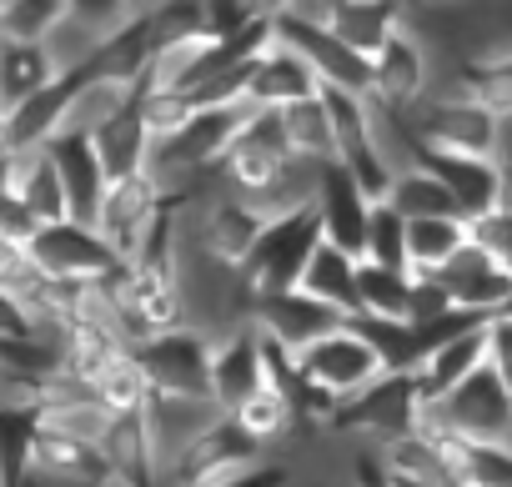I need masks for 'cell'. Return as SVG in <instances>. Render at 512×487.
<instances>
[{
	"label": "cell",
	"mask_w": 512,
	"mask_h": 487,
	"mask_svg": "<svg viewBox=\"0 0 512 487\" xmlns=\"http://www.w3.org/2000/svg\"><path fill=\"white\" fill-rule=\"evenodd\" d=\"M322 247V226L312 211H297V216H277L262 226L256 247L246 252V262L236 267L241 287L251 302H267V297H282V292H297L312 252Z\"/></svg>",
	"instance_id": "1"
},
{
	"label": "cell",
	"mask_w": 512,
	"mask_h": 487,
	"mask_svg": "<svg viewBox=\"0 0 512 487\" xmlns=\"http://www.w3.org/2000/svg\"><path fill=\"white\" fill-rule=\"evenodd\" d=\"M272 41L287 46V51H297V56L317 71L322 91H342V96H362V101L372 96V66H367L362 56H352V51L327 31V21L302 16L297 0H287V6H272Z\"/></svg>",
	"instance_id": "2"
},
{
	"label": "cell",
	"mask_w": 512,
	"mask_h": 487,
	"mask_svg": "<svg viewBox=\"0 0 512 487\" xmlns=\"http://www.w3.org/2000/svg\"><path fill=\"white\" fill-rule=\"evenodd\" d=\"M26 267L61 287H91V282H111L126 272V262L96 236V226H76V221L41 226L26 241Z\"/></svg>",
	"instance_id": "3"
},
{
	"label": "cell",
	"mask_w": 512,
	"mask_h": 487,
	"mask_svg": "<svg viewBox=\"0 0 512 487\" xmlns=\"http://www.w3.org/2000/svg\"><path fill=\"white\" fill-rule=\"evenodd\" d=\"M422 417V392H417V372H382L367 392H357L352 402H342L332 412V432L362 437L367 447H387L407 432H417Z\"/></svg>",
	"instance_id": "4"
},
{
	"label": "cell",
	"mask_w": 512,
	"mask_h": 487,
	"mask_svg": "<svg viewBox=\"0 0 512 487\" xmlns=\"http://www.w3.org/2000/svg\"><path fill=\"white\" fill-rule=\"evenodd\" d=\"M417 427H432V432H447V437H462V442H477V447H502V437L512 427V392L482 367L457 392L422 407Z\"/></svg>",
	"instance_id": "5"
},
{
	"label": "cell",
	"mask_w": 512,
	"mask_h": 487,
	"mask_svg": "<svg viewBox=\"0 0 512 487\" xmlns=\"http://www.w3.org/2000/svg\"><path fill=\"white\" fill-rule=\"evenodd\" d=\"M412 126H417V141L422 151H447V156H487L497 161L502 156V121H492L482 106H472L467 96H427L417 111H412Z\"/></svg>",
	"instance_id": "6"
},
{
	"label": "cell",
	"mask_w": 512,
	"mask_h": 487,
	"mask_svg": "<svg viewBox=\"0 0 512 487\" xmlns=\"http://www.w3.org/2000/svg\"><path fill=\"white\" fill-rule=\"evenodd\" d=\"M136 367H141L151 397L211 402V337H201L191 327L151 337L146 347H136Z\"/></svg>",
	"instance_id": "7"
},
{
	"label": "cell",
	"mask_w": 512,
	"mask_h": 487,
	"mask_svg": "<svg viewBox=\"0 0 512 487\" xmlns=\"http://www.w3.org/2000/svg\"><path fill=\"white\" fill-rule=\"evenodd\" d=\"M297 372H302L307 392H317V397L342 407V402H352L357 392H367L382 377V362L352 327H337L332 337H322L317 347H307L297 357Z\"/></svg>",
	"instance_id": "8"
},
{
	"label": "cell",
	"mask_w": 512,
	"mask_h": 487,
	"mask_svg": "<svg viewBox=\"0 0 512 487\" xmlns=\"http://www.w3.org/2000/svg\"><path fill=\"white\" fill-rule=\"evenodd\" d=\"M166 206H171V201L151 186L146 171H141V176H126V181H111V186H106V201H101V211H96V236L131 267L136 252L146 247L151 226L166 216Z\"/></svg>",
	"instance_id": "9"
},
{
	"label": "cell",
	"mask_w": 512,
	"mask_h": 487,
	"mask_svg": "<svg viewBox=\"0 0 512 487\" xmlns=\"http://www.w3.org/2000/svg\"><path fill=\"white\" fill-rule=\"evenodd\" d=\"M136 11L141 6H116V0H66V16H61V26L46 41V51L56 56L61 76L81 71L101 46H111L136 21Z\"/></svg>",
	"instance_id": "10"
},
{
	"label": "cell",
	"mask_w": 512,
	"mask_h": 487,
	"mask_svg": "<svg viewBox=\"0 0 512 487\" xmlns=\"http://www.w3.org/2000/svg\"><path fill=\"white\" fill-rule=\"evenodd\" d=\"M312 216H317V226H322V241L327 247H337V252H347V257H367V216H372V201L357 191V181L332 161V166H322V176H317V196H312Z\"/></svg>",
	"instance_id": "11"
},
{
	"label": "cell",
	"mask_w": 512,
	"mask_h": 487,
	"mask_svg": "<svg viewBox=\"0 0 512 487\" xmlns=\"http://www.w3.org/2000/svg\"><path fill=\"white\" fill-rule=\"evenodd\" d=\"M251 327L262 337H272L282 352L302 357L307 347H317L322 337L347 327V317L322 307V302H312L307 292H282V297H267V302H251Z\"/></svg>",
	"instance_id": "12"
},
{
	"label": "cell",
	"mask_w": 512,
	"mask_h": 487,
	"mask_svg": "<svg viewBox=\"0 0 512 487\" xmlns=\"http://www.w3.org/2000/svg\"><path fill=\"white\" fill-rule=\"evenodd\" d=\"M417 166L442 181V191L452 196V206H457L462 221H477V216H487V211L502 206V181H507V166H502V161H487V156H447V151H417Z\"/></svg>",
	"instance_id": "13"
},
{
	"label": "cell",
	"mask_w": 512,
	"mask_h": 487,
	"mask_svg": "<svg viewBox=\"0 0 512 487\" xmlns=\"http://www.w3.org/2000/svg\"><path fill=\"white\" fill-rule=\"evenodd\" d=\"M427 96H432V61H427L422 41L412 36V26H402L372 61V101H382L392 111H417Z\"/></svg>",
	"instance_id": "14"
},
{
	"label": "cell",
	"mask_w": 512,
	"mask_h": 487,
	"mask_svg": "<svg viewBox=\"0 0 512 487\" xmlns=\"http://www.w3.org/2000/svg\"><path fill=\"white\" fill-rule=\"evenodd\" d=\"M256 392H267V362H262V337H256V327H241V332L211 342V402L231 417Z\"/></svg>",
	"instance_id": "15"
},
{
	"label": "cell",
	"mask_w": 512,
	"mask_h": 487,
	"mask_svg": "<svg viewBox=\"0 0 512 487\" xmlns=\"http://www.w3.org/2000/svg\"><path fill=\"white\" fill-rule=\"evenodd\" d=\"M432 277L442 282V292L452 297L457 312L482 317V322H492V317L507 307V297H512V277H507L487 252H477L472 241H467V247H462L442 272H432Z\"/></svg>",
	"instance_id": "16"
},
{
	"label": "cell",
	"mask_w": 512,
	"mask_h": 487,
	"mask_svg": "<svg viewBox=\"0 0 512 487\" xmlns=\"http://www.w3.org/2000/svg\"><path fill=\"white\" fill-rule=\"evenodd\" d=\"M312 96H322V81H317V71L297 51L272 41L262 56H256L251 81H246V106H256V111H287V106H302Z\"/></svg>",
	"instance_id": "17"
},
{
	"label": "cell",
	"mask_w": 512,
	"mask_h": 487,
	"mask_svg": "<svg viewBox=\"0 0 512 487\" xmlns=\"http://www.w3.org/2000/svg\"><path fill=\"white\" fill-rule=\"evenodd\" d=\"M146 432H151V452H156V467L166 472L196 437H206L226 412L216 402H191V397H151L146 402Z\"/></svg>",
	"instance_id": "18"
},
{
	"label": "cell",
	"mask_w": 512,
	"mask_h": 487,
	"mask_svg": "<svg viewBox=\"0 0 512 487\" xmlns=\"http://www.w3.org/2000/svg\"><path fill=\"white\" fill-rule=\"evenodd\" d=\"M51 161H56V176H61V191H66V221L76 226H96V211L106 201V171L96 161V146L81 141V136H56L51 146Z\"/></svg>",
	"instance_id": "19"
},
{
	"label": "cell",
	"mask_w": 512,
	"mask_h": 487,
	"mask_svg": "<svg viewBox=\"0 0 512 487\" xmlns=\"http://www.w3.org/2000/svg\"><path fill=\"white\" fill-rule=\"evenodd\" d=\"M402 21H407V11H397V6H377V0H337V6L327 11V31L352 51V56H362L367 66L382 56V46L402 31Z\"/></svg>",
	"instance_id": "20"
},
{
	"label": "cell",
	"mask_w": 512,
	"mask_h": 487,
	"mask_svg": "<svg viewBox=\"0 0 512 487\" xmlns=\"http://www.w3.org/2000/svg\"><path fill=\"white\" fill-rule=\"evenodd\" d=\"M126 106H136V86L131 81H116V76H71V101H66V116H61V136L91 141Z\"/></svg>",
	"instance_id": "21"
},
{
	"label": "cell",
	"mask_w": 512,
	"mask_h": 487,
	"mask_svg": "<svg viewBox=\"0 0 512 487\" xmlns=\"http://www.w3.org/2000/svg\"><path fill=\"white\" fill-rule=\"evenodd\" d=\"M487 367V322L482 327H472V332H462V337H452L447 347H437L422 367H417V392H422V407H432V402H442L447 392H457L472 372H482Z\"/></svg>",
	"instance_id": "22"
},
{
	"label": "cell",
	"mask_w": 512,
	"mask_h": 487,
	"mask_svg": "<svg viewBox=\"0 0 512 487\" xmlns=\"http://www.w3.org/2000/svg\"><path fill=\"white\" fill-rule=\"evenodd\" d=\"M11 196L26 206V216L36 226H56L66 221V191H61V176H56V161L51 151H16L11 161Z\"/></svg>",
	"instance_id": "23"
},
{
	"label": "cell",
	"mask_w": 512,
	"mask_h": 487,
	"mask_svg": "<svg viewBox=\"0 0 512 487\" xmlns=\"http://www.w3.org/2000/svg\"><path fill=\"white\" fill-rule=\"evenodd\" d=\"M61 81V66L46 46H21V41H6V51H0V106L16 111L26 106L31 96L51 91Z\"/></svg>",
	"instance_id": "24"
},
{
	"label": "cell",
	"mask_w": 512,
	"mask_h": 487,
	"mask_svg": "<svg viewBox=\"0 0 512 487\" xmlns=\"http://www.w3.org/2000/svg\"><path fill=\"white\" fill-rule=\"evenodd\" d=\"M357 257H347V252H337V247H322L312 252V262H307V272H302V282H297V292H307L312 302H322V307H332V312H342L347 322H352V312H357Z\"/></svg>",
	"instance_id": "25"
},
{
	"label": "cell",
	"mask_w": 512,
	"mask_h": 487,
	"mask_svg": "<svg viewBox=\"0 0 512 487\" xmlns=\"http://www.w3.org/2000/svg\"><path fill=\"white\" fill-rule=\"evenodd\" d=\"M91 146H96V161H101L106 181L141 176V171H146V161H151V136H146V126H141L136 106H126L116 121H106V126L91 136Z\"/></svg>",
	"instance_id": "26"
},
{
	"label": "cell",
	"mask_w": 512,
	"mask_h": 487,
	"mask_svg": "<svg viewBox=\"0 0 512 487\" xmlns=\"http://www.w3.org/2000/svg\"><path fill=\"white\" fill-rule=\"evenodd\" d=\"M452 96H467V101L482 106L492 121L512 126V56L457 61V66H452Z\"/></svg>",
	"instance_id": "27"
},
{
	"label": "cell",
	"mask_w": 512,
	"mask_h": 487,
	"mask_svg": "<svg viewBox=\"0 0 512 487\" xmlns=\"http://www.w3.org/2000/svg\"><path fill=\"white\" fill-rule=\"evenodd\" d=\"M277 116H282L287 151L297 161H312V166H332L337 161V136H332V116H327V101L322 96H312L302 106H287Z\"/></svg>",
	"instance_id": "28"
},
{
	"label": "cell",
	"mask_w": 512,
	"mask_h": 487,
	"mask_svg": "<svg viewBox=\"0 0 512 487\" xmlns=\"http://www.w3.org/2000/svg\"><path fill=\"white\" fill-rule=\"evenodd\" d=\"M467 247V221L447 216V221H407V272H442L457 252Z\"/></svg>",
	"instance_id": "29"
},
{
	"label": "cell",
	"mask_w": 512,
	"mask_h": 487,
	"mask_svg": "<svg viewBox=\"0 0 512 487\" xmlns=\"http://www.w3.org/2000/svg\"><path fill=\"white\" fill-rule=\"evenodd\" d=\"M387 206H392L402 221H447V216H457V206H452V196L442 191V181H437L432 171H422V166H407V171L392 176Z\"/></svg>",
	"instance_id": "30"
},
{
	"label": "cell",
	"mask_w": 512,
	"mask_h": 487,
	"mask_svg": "<svg viewBox=\"0 0 512 487\" xmlns=\"http://www.w3.org/2000/svg\"><path fill=\"white\" fill-rule=\"evenodd\" d=\"M412 302V272H382V267H357V312L352 317H377V322H407Z\"/></svg>",
	"instance_id": "31"
},
{
	"label": "cell",
	"mask_w": 512,
	"mask_h": 487,
	"mask_svg": "<svg viewBox=\"0 0 512 487\" xmlns=\"http://www.w3.org/2000/svg\"><path fill=\"white\" fill-rule=\"evenodd\" d=\"M91 397L111 412V417H126V412H146V402H151V387H146V377H141V367H136V352H121V357H111L101 372H96V382H91Z\"/></svg>",
	"instance_id": "32"
},
{
	"label": "cell",
	"mask_w": 512,
	"mask_h": 487,
	"mask_svg": "<svg viewBox=\"0 0 512 487\" xmlns=\"http://www.w3.org/2000/svg\"><path fill=\"white\" fill-rule=\"evenodd\" d=\"M231 422H236L256 447H262V452H267L272 442H282V437H292V432L302 427L297 407H292L282 392H272V387H267V392H256L246 407H236V412H231Z\"/></svg>",
	"instance_id": "33"
},
{
	"label": "cell",
	"mask_w": 512,
	"mask_h": 487,
	"mask_svg": "<svg viewBox=\"0 0 512 487\" xmlns=\"http://www.w3.org/2000/svg\"><path fill=\"white\" fill-rule=\"evenodd\" d=\"M382 362V372H417L422 367V347H417V332L412 322H377V317H352L347 322Z\"/></svg>",
	"instance_id": "34"
},
{
	"label": "cell",
	"mask_w": 512,
	"mask_h": 487,
	"mask_svg": "<svg viewBox=\"0 0 512 487\" xmlns=\"http://www.w3.org/2000/svg\"><path fill=\"white\" fill-rule=\"evenodd\" d=\"M66 16V0H0V31L21 46H46Z\"/></svg>",
	"instance_id": "35"
},
{
	"label": "cell",
	"mask_w": 512,
	"mask_h": 487,
	"mask_svg": "<svg viewBox=\"0 0 512 487\" xmlns=\"http://www.w3.org/2000/svg\"><path fill=\"white\" fill-rule=\"evenodd\" d=\"M36 447V407H6L0 412V487H16L31 467Z\"/></svg>",
	"instance_id": "36"
},
{
	"label": "cell",
	"mask_w": 512,
	"mask_h": 487,
	"mask_svg": "<svg viewBox=\"0 0 512 487\" xmlns=\"http://www.w3.org/2000/svg\"><path fill=\"white\" fill-rule=\"evenodd\" d=\"M367 267H382V272H407V221L387 206V201H372V216H367Z\"/></svg>",
	"instance_id": "37"
},
{
	"label": "cell",
	"mask_w": 512,
	"mask_h": 487,
	"mask_svg": "<svg viewBox=\"0 0 512 487\" xmlns=\"http://www.w3.org/2000/svg\"><path fill=\"white\" fill-rule=\"evenodd\" d=\"M136 116L151 141H171L191 126L196 106H191V96H176V91H136Z\"/></svg>",
	"instance_id": "38"
},
{
	"label": "cell",
	"mask_w": 512,
	"mask_h": 487,
	"mask_svg": "<svg viewBox=\"0 0 512 487\" xmlns=\"http://www.w3.org/2000/svg\"><path fill=\"white\" fill-rule=\"evenodd\" d=\"M467 241L477 252H487L507 277H512V216L497 206V211H487V216H477V221H467Z\"/></svg>",
	"instance_id": "39"
},
{
	"label": "cell",
	"mask_w": 512,
	"mask_h": 487,
	"mask_svg": "<svg viewBox=\"0 0 512 487\" xmlns=\"http://www.w3.org/2000/svg\"><path fill=\"white\" fill-rule=\"evenodd\" d=\"M447 312H457V307H452V297L442 292V282H437V277H422V272H412V302H407V322H412V327H427V322H437V317H447Z\"/></svg>",
	"instance_id": "40"
},
{
	"label": "cell",
	"mask_w": 512,
	"mask_h": 487,
	"mask_svg": "<svg viewBox=\"0 0 512 487\" xmlns=\"http://www.w3.org/2000/svg\"><path fill=\"white\" fill-rule=\"evenodd\" d=\"M487 372L512 392V317L487 322Z\"/></svg>",
	"instance_id": "41"
},
{
	"label": "cell",
	"mask_w": 512,
	"mask_h": 487,
	"mask_svg": "<svg viewBox=\"0 0 512 487\" xmlns=\"http://www.w3.org/2000/svg\"><path fill=\"white\" fill-rule=\"evenodd\" d=\"M36 231H41V226L26 216V206H21L11 191L0 196V241H11V247H21V252H26V241H31Z\"/></svg>",
	"instance_id": "42"
},
{
	"label": "cell",
	"mask_w": 512,
	"mask_h": 487,
	"mask_svg": "<svg viewBox=\"0 0 512 487\" xmlns=\"http://www.w3.org/2000/svg\"><path fill=\"white\" fill-rule=\"evenodd\" d=\"M21 337H31V317L11 292H0V342H21Z\"/></svg>",
	"instance_id": "43"
},
{
	"label": "cell",
	"mask_w": 512,
	"mask_h": 487,
	"mask_svg": "<svg viewBox=\"0 0 512 487\" xmlns=\"http://www.w3.org/2000/svg\"><path fill=\"white\" fill-rule=\"evenodd\" d=\"M11 161H16L11 151H0V196H6V191H11Z\"/></svg>",
	"instance_id": "44"
},
{
	"label": "cell",
	"mask_w": 512,
	"mask_h": 487,
	"mask_svg": "<svg viewBox=\"0 0 512 487\" xmlns=\"http://www.w3.org/2000/svg\"><path fill=\"white\" fill-rule=\"evenodd\" d=\"M502 211L512 216V171H507V181H502Z\"/></svg>",
	"instance_id": "45"
},
{
	"label": "cell",
	"mask_w": 512,
	"mask_h": 487,
	"mask_svg": "<svg viewBox=\"0 0 512 487\" xmlns=\"http://www.w3.org/2000/svg\"><path fill=\"white\" fill-rule=\"evenodd\" d=\"M497 317H512V297H507V307H502V312H497Z\"/></svg>",
	"instance_id": "46"
},
{
	"label": "cell",
	"mask_w": 512,
	"mask_h": 487,
	"mask_svg": "<svg viewBox=\"0 0 512 487\" xmlns=\"http://www.w3.org/2000/svg\"><path fill=\"white\" fill-rule=\"evenodd\" d=\"M0 51H6V31H0Z\"/></svg>",
	"instance_id": "47"
},
{
	"label": "cell",
	"mask_w": 512,
	"mask_h": 487,
	"mask_svg": "<svg viewBox=\"0 0 512 487\" xmlns=\"http://www.w3.org/2000/svg\"><path fill=\"white\" fill-rule=\"evenodd\" d=\"M111 487H116V482H111Z\"/></svg>",
	"instance_id": "48"
}]
</instances>
